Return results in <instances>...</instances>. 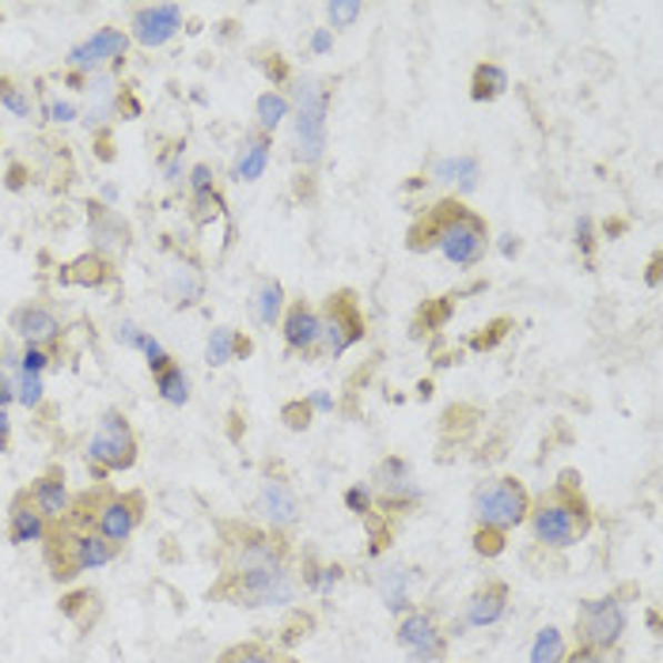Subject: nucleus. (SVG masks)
<instances>
[{
  "label": "nucleus",
  "mask_w": 663,
  "mask_h": 663,
  "mask_svg": "<svg viewBox=\"0 0 663 663\" xmlns=\"http://www.w3.org/2000/svg\"><path fill=\"white\" fill-rule=\"evenodd\" d=\"M399 644L418 663H432L444 656V633L436 630V622H432L429 614H410V619L399 625Z\"/></svg>",
  "instance_id": "9b49d317"
},
{
  "label": "nucleus",
  "mask_w": 663,
  "mask_h": 663,
  "mask_svg": "<svg viewBox=\"0 0 663 663\" xmlns=\"http://www.w3.org/2000/svg\"><path fill=\"white\" fill-rule=\"evenodd\" d=\"M12 330L23 338L27 345L42 349L46 342H53V338L61 334V322L50 308H42V303H27V308H20L12 315Z\"/></svg>",
  "instance_id": "dca6fc26"
},
{
  "label": "nucleus",
  "mask_w": 663,
  "mask_h": 663,
  "mask_svg": "<svg viewBox=\"0 0 663 663\" xmlns=\"http://www.w3.org/2000/svg\"><path fill=\"white\" fill-rule=\"evenodd\" d=\"M46 364H50V356H46L39 345H27V353H23V372L42 375V368H46Z\"/></svg>",
  "instance_id": "e433bc0d"
},
{
  "label": "nucleus",
  "mask_w": 663,
  "mask_h": 663,
  "mask_svg": "<svg viewBox=\"0 0 663 663\" xmlns=\"http://www.w3.org/2000/svg\"><path fill=\"white\" fill-rule=\"evenodd\" d=\"M114 273H110V265L103 262L99 254H84L77 258V262L64 270V281L69 284H91V289H99V284H107Z\"/></svg>",
  "instance_id": "4be33fe9"
},
{
  "label": "nucleus",
  "mask_w": 663,
  "mask_h": 663,
  "mask_svg": "<svg viewBox=\"0 0 663 663\" xmlns=\"http://www.w3.org/2000/svg\"><path fill=\"white\" fill-rule=\"evenodd\" d=\"M622 633H625V611H622V603L614 600V595H606V600H584V603H580L576 637H580L584 649L606 652V649H614V644L622 641Z\"/></svg>",
  "instance_id": "1a4fd4ad"
},
{
  "label": "nucleus",
  "mask_w": 663,
  "mask_h": 663,
  "mask_svg": "<svg viewBox=\"0 0 663 663\" xmlns=\"http://www.w3.org/2000/svg\"><path fill=\"white\" fill-rule=\"evenodd\" d=\"M168 297H171L174 303H182V308L198 303V297H201V278H198V270H193V265H179V270L171 273Z\"/></svg>",
  "instance_id": "393cba45"
},
{
  "label": "nucleus",
  "mask_w": 663,
  "mask_h": 663,
  "mask_svg": "<svg viewBox=\"0 0 663 663\" xmlns=\"http://www.w3.org/2000/svg\"><path fill=\"white\" fill-rule=\"evenodd\" d=\"M88 463L96 466V478H103L107 471H129L137 463V436L129 429L125 413H103V421H99L96 436L88 444Z\"/></svg>",
  "instance_id": "423d86ee"
},
{
  "label": "nucleus",
  "mask_w": 663,
  "mask_h": 663,
  "mask_svg": "<svg viewBox=\"0 0 663 663\" xmlns=\"http://www.w3.org/2000/svg\"><path fill=\"white\" fill-rule=\"evenodd\" d=\"M284 118H289V99L278 96V91H265V96L258 99V125H262V133L278 129Z\"/></svg>",
  "instance_id": "c756f323"
},
{
  "label": "nucleus",
  "mask_w": 663,
  "mask_h": 663,
  "mask_svg": "<svg viewBox=\"0 0 663 663\" xmlns=\"http://www.w3.org/2000/svg\"><path fill=\"white\" fill-rule=\"evenodd\" d=\"M375 482H380V496H383L386 509H406V504L421 501V490L413 485L406 463H399V459H386L380 466V474H375Z\"/></svg>",
  "instance_id": "2eb2a0df"
},
{
  "label": "nucleus",
  "mask_w": 663,
  "mask_h": 663,
  "mask_svg": "<svg viewBox=\"0 0 663 663\" xmlns=\"http://www.w3.org/2000/svg\"><path fill=\"white\" fill-rule=\"evenodd\" d=\"M410 251H440L451 265L471 270L490 251V228L463 201L444 198L410 228Z\"/></svg>",
  "instance_id": "f03ea898"
},
{
  "label": "nucleus",
  "mask_w": 663,
  "mask_h": 663,
  "mask_svg": "<svg viewBox=\"0 0 663 663\" xmlns=\"http://www.w3.org/2000/svg\"><path fill=\"white\" fill-rule=\"evenodd\" d=\"M8 432H12V425H8V413L0 410V451L8 448Z\"/></svg>",
  "instance_id": "c03bdc74"
},
{
  "label": "nucleus",
  "mask_w": 663,
  "mask_h": 663,
  "mask_svg": "<svg viewBox=\"0 0 663 663\" xmlns=\"http://www.w3.org/2000/svg\"><path fill=\"white\" fill-rule=\"evenodd\" d=\"M535 542L550 550H569L592 531V509L580 496V474L565 471L554 482V490L542 493L528 512Z\"/></svg>",
  "instance_id": "7ed1b4c3"
},
{
  "label": "nucleus",
  "mask_w": 663,
  "mask_h": 663,
  "mask_svg": "<svg viewBox=\"0 0 663 663\" xmlns=\"http://www.w3.org/2000/svg\"><path fill=\"white\" fill-rule=\"evenodd\" d=\"M561 663H603V652H595V649H584V644H580V649L573 652V656H565Z\"/></svg>",
  "instance_id": "a19ab883"
},
{
  "label": "nucleus",
  "mask_w": 663,
  "mask_h": 663,
  "mask_svg": "<svg viewBox=\"0 0 663 663\" xmlns=\"http://www.w3.org/2000/svg\"><path fill=\"white\" fill-rule=\"evenodd\" d=\"M155 386H160V394L171 402V406H182V402L190 399V380L187 372H182L179 364H168L160 375H155Z\"/></svg>",
  "instance_id": "bb28decb"
},
{
  "label": "nucleus",
  "mask_w": 663,
  "mask_h": 663,
  "mask_svg": "<svg viewBox=\"0 0 663 663\" xmlns=\"http://www.w3.org/2000/svg\"><path fill=\"white\" fill-rule=\"evenodd\" d=\"M235 345H239V334L235 330H228V327H220L213 330V338H209V345H205V361L220 368V364H228L235 356Z\"/></svg>",
  "instance_id": "7c9ffc66"
},
{
  "label": "nucleus",
  "mask_w": 663,
  "mask_h": 663,
  "mask_svg": "<svg viewBox=\"0 0 663 663\" xmlns=\"http://www.w3.org/2000/svg\"><path fill=\"white\" fill-rule=\"evenodd\" d=\"M125 46H129V39L118 31V27H103L96 39L80 42L77 50L69 53V64H72V69H99V64H107V61L122 64Z\"/></svg>",
  "instance_id": "ddd939ff"
},
{
  "label": "nucleus",
  "mask_w": 663,
  "mask_h": 663,
  "mask_svg": "<svg viewBox=\"0 0 663 663\" xmlns=\"http://www.w3.org/2000/svg\"><path fill=\"white\" fill-rule=\"evenodd\" d=\"M281 308H284V289H281V281H258L254 300H251V315H254V322H262V327H273V322L281 319Z\"/></svg>",
  "instance_id": "412c9836"
},
{
  "label": "nucleus",
  "mask_w": 663,
  "mask_h": 663,
  "mask_svg": "<svg viewBox=\"0 0 663 663\" xmlns=\"http://www.w3.org/2000/svg\"><path fill=\"white\" fill-rule=\"evenodd\" d=\"M16 399H20L27 410H39V406H42V399H46V391H42V380H39V375L23 372V375H20V391H16Z\"/></svg>",
  "instance_id": "72a5a7b5"
},
{
  "label": "nucleus",
  "mask_w": 663,
  "mask_h": 663,
  "mask_svg": "<svg viewBox=\"0 0 663 663\" xmlns=\"http://www.w3.org/2000/svg\"><path fill=\"white\" fill-rule=\"evenodd\" d=\"M311 402H315L319 410H330V399H327V394H315V399H311Z\"/></svg>",
  "instance_id": "de8ad7c7"
},
{
  "label": "nucleus",
  "mask_w": 663,
  "mask_h": 663,
  "mask_svg": "<svg viewBox=\"0 0 663 663\" xmlns=\"http://www.w3.org/2000/svg\"><path fill=\"white\" fill-rule=\"evenodd\" d=\"M315 50H319V53H322V50H330V34H327V31H319V34H315Z\"/></svg>",
  "instance_id": "a18cd8bd"
},
{
  "label": "nucleus",
  "mask_w": 663,
  "mask_h": 663,
  "mask_svg": "<svg viewBox=\"0 0 663 663\" xmlns=\"http://www.w3.org/2000/svg\"><path fill=\"white\" fill-rule=\"evenodd\" d=\"M12 399H16V386H12V380H8L4 372H0V410H4Z\"/></svg>",
  "instance_id": "79ce46f5"
},
{
  "label": "nucleus",
  "mask_w": 663,
  "mask_h": 663,
  "mask_svg": "<svg viewBox=\"0 0 663 663\" xmlns=\"http://www.w3.org/2000/svg\"><path fill=\"white\" fill-rule=\"evenodd\" d=\"M213 600L235 606H281L292 603L297 580L289 569V546L270 535L247 531L224 546L220 561V580L213 584Z\"/></svg>",
  "instance_id": "f257e3e1"
},
{
  "label": "nucleus",
  "mask_w": 663,
  "mask_h": 663,
  "mask_svg": "<svg viewBox=\"0 0 663 663\" xmlns=\"http://www.w3.org/2000/svg\"><path fill=\"white\" fill-rule=\"evenodd\" d=\"M265 163H270V137L251 133L243 144H239L232 174L239 182H258V179H262V171H265Z\"/></svg>",
  "instance_id": "aec40b11"
},
{
  "label": "nucleus",
  "mask_w": 663,
  "mask_h": 663,
  "mask_svg": "<svg viewBox=\"0 0 663 663\" xmlns=\"http://www.w3.org/2000/svg\"><path fill=\"white\" fill-rule=\"evenodd\" d=\"M345 504H349V509H353L356 515H364L368 504H372V493H368L364 485H353V490L345 493Z\"/></svg>",
  "instance_id": "58836bf2"
},
{
  "label": "nucleus",
  "mask_w": 663,
  "mask_h": 663,
  "mask_svg": "<svg viewBox=\"0 0 663 663\" xmlns=\"http://www.w3.org/2000/svg\"><path fill=\"white\" fill-rule=\"evenodd\" d=\"M284 342L297 353H311L319 345V315L308 300H297L284 315Z\"/></svg>",
  "instance_id": "a211bd4d"
},
{
  "label": "nucleus",
  "mask_w": 663,
  "mask_h": 663,
  "mask_svg": "<svg viewBox=\"0 0 663 663\" xmlns=\"http://www.w3.org/2000/svg\"><path fill=\"white\" fill-rule=\"evenodd\" d=\"M0 103H4L8 110H12V114L31 118V99H27L23 91L12 84V80H0Z\"/></svg>",
  "instance_id": "473e14b6"
},
{
  "label": "nucleus",
  "mask_w": 663,
  "mask_h": 663,
  "mask_svg": "<svg viewBox=\"0 0 663 663\" xmlns=\"http://www.w3.org/2000/svg\"><path fill=\"white\" fill-rule=\"evenodd\" d=\"M31 496H34V504L42 509L46 520H61V515L69 512V485H64L61 466H50V471L31 485Z\"/></svg>",
  "instance_id": "6ab92c4d"
},
{
  "label": "nucleus",
  "mask_w": 663,
  "mask_h": 663,
  "mask_svg": "<svg viewBox=\"0 0 663 663\" xmlns=\"http://www.w3.org/2000/svg\"><path fill=\"white\" fill-rule=\"evenodd\" d=\"M258 509L265 512V520L273 523V531H284V528H292V523L300 520L297 493H292L281 478H270V482L262 485V493H258Z\"/></svg>",
  "instance_id": "4468645a"
},
{
  "label": "nucleus",
  "mask_w": 663,
  "mask_h": 663,
  "mask_svg": "<svg viewBox=\"0 0 663 663\" xmlns=\"http://www.w3.org/2000/svg\"><path fill=\"white\" fill-rule=\"evenodd\" d=\"M327 152V91L319 80L300 84V110H297V160L303 168H315Z\"/></svg>",
  "instance_id": "6e6552de"
},
{
  "label": "nucleus",
  "mask_w": 663,
  "mask_h": 663,
  "mask_svg": "<svg viewBox=\"0 0 663 663\" xmlns=\"http://www.w3.org/2000/svg\"><path fill=\"white\" fill-rule=\"evenodd\" d=\"M50 114H53V122H69V118L77 114V107H69V103H58V107L50 110Z\"/></svg>",
  "instance_id": "37998d69"
},
{
  "label": "nucleus",
  "mask_w": 663,
  "mask_h": 663,
  "mask_svg": "<svg viewBox=\"0 0 663 663\" xmlns=\"http://www.w3.org/2000/svg\"><path fill=\"white\" fill-rule=\"evenodd\" d=\"M118 342H125L129 349H141V342H144V334H141V330H137V327H133V322H125V327H122V330H118Z\"/></svg>",
  "instance_id": "ea45409f"
},
{
  "label": "nucleus",
  "mask_w": 663,
  "mask_h": 663,
  "mask_svg": "<svg viewBox=\"0 0 663 663\" xmlns=\"http://www.w3.org/2000/svg\"><path fill=\"white\" fill-rule=\"evenodd\" d=\"M504 88H509V72H504L501 64H478L474 69V88H471L474 103L504 96Z\"/></svg>",
  "instance_id": "b1692460"
},
{
  "label": "nucleus",
  "mask_w": 663,
  "mask_h": 663,
  "mask_svg": "<svg viewBox=\"0 0 663 663\" xmlns=\"http://www.w3.org/2000/svg\"><path fill=\"white\" fill-rule=\"evenodd\" d=\"M565 660V637H561V630L554 625H546V630H539L535 644H531V663H561Z\"/></svg>",
  "instance_id": "a878e982"
},
{
  "label": "nucleus",
  "mask_w": 663,
  "mask_h": 663,
  "mask_svg": "<svg viewBox=\"0 0 663 663\" xmlns=\"http://www.w3.org/2000/svg\"><path fill=\"white\" fill-rule=\"evenodd\" d=\"M217 663H297V660L284 656V652H278V649H270V644L247 641V644H235V649L220 652Z\"/></svg>",
  "instance_id": "5701e85b"
},
{
  "label": "nucleus",
  "mask_w": 663,
  "mask_h": 663,
  "mask_svg": "<svg viewBox=\"0 0 663 663\" xmlns=\"http://www.w3.org/2000/svg\"><path fill=\"white\" fill-rule=\"evenodd\" d=\"M528 512H531V496L523 490L520 478H493V482H482L474 490L478 528L512 531L528 520Z\"/></svg>",
  "instance_id": "39448f33"
},
{
  "label": "nucleus",
  "mask_w": 663,
  "mask_h": 663,
  "mask_svg": "<svg viewBox=\"0 0 663 663\" xmlns=\"http://www.w3.org/2000/svg\"><path fill=\"white\" fill-rule=\"evenodd\" d=\"M380 595H383V603L391 606V611H406V606H410L406 573H402V569H386V573L380 576Z\"/></svg>",
  "instance_id": "c85d7f7f"
},
{
  "label": "nucleus",
  "mask_w": 663,
  "mask_h": 663,
  "mask_svg": "<svg viewBox=\"0 0 663 663\" xmlns=\"http://www.w3.org/2000/svg\"><path fill=\"white\" fill-rule=\"evenodd\" d=\"M182 27V8L179 4H152V8H141V12L133 16V39L141 46H163L171 42L174 34H179Z\"/></svg>",
  "instance_id": "9d476101"
},
{
  "label": "nucleus",
  "mask_w": 663,
  "mask_h": 663,
  "mask_svg": "<svg viewBox=\"0 0 663 663\" xmlns=\"http://www.w3.org/2000/svg\"><path fill=\"white\" fill-rule=\"evenodd\" d=\"M190 187H193V193H198V201H205L209 193H213V174H209V168H193Z\"/></svg>",
  "instance_id": "4c0bfd02"
},
{
  "label": "nucleus",
  "mask_w": 663,
  "mask_h": 663,
  "mask_svg": "<svg viewBox=\"0 0 663 663\" xmlns=\"http://www.w3.org/2000/svg\"><path fill=\"white\" fill-rule=\"evenodd\" d=\"M474 550L485 557H496L504 550V531H493V528H478L474 531Z\"/></svg>",
  "instance_id": "c9c22d12"
},
{
  "label": "nucleus",
  "mask_w": 663,
  "mask_h": 663,
  "mask_svg": "<svg viewBox=\"0 0 663 663\" xmlns=\"http://www.w3.org/2000/svg\"><path fill=\"white\" fill-rule=\"evenodd\" d=\"M364 315H361V303L349 289L334 292L327 300V311L319 315V342L330 356H342L349 345L364 342Z\"/></svg>",
  "instance_id": "0eeeda50"
},
{
  "label": "nucleus",
  "mask_w": 663,
  "mask_h": 663,
  "mask_svg": "<svg viewBox=\"0 0 663 663\" xmlns=\"http://www.w3.org/2000/svg\"><path fill=\"white\" fill-rule=\"evenodd\" d=\"M91 232H96L99 247H110V243H122V247H125V224H122L118 217L91 213Z\"/></svg>",
  "instance_id": "2f4dec72"
},
{
  "label": "nucleus",
  "mask_w": 663,
  "mask_h": 663,
  "mask_svg": "<svg viewBox=\"0 0 663 663\" xmlns=\"http://www.w3.org/2000/svg\"><path fill=\"white\" fill-rule=\"evenodd\" d=\"M660 262H656V258H652V265H649V284H660Z\"/></svg>",
  "instance_id": "49530a36"
},
{
  "label": "nucleus",
  "mask_w": 663,
  "mask_h": 663,
  "mask_svg": "<svg viewBox=\"0 0 663 663\" xmlns=\"http://www.w3.org/2000/svg\"><path fill=\"white\" fill-rule=\"evenodd\" d=\"M118 550L122 546L99 539L96 531H77L64 520H50V531L42 539V554L53 580H77L80 573L103 569L118 557Z\"/></svg>",
  "instance_id": "20e7f679"
},
{
  "label": "nucleus",
  "mask_w": 663,
  "mask_h": 663,
  "mask_svg": "<svg viewBox=\"0 0 663 663\" xmlns=\"http://www.w3.org/2000/svg\"><path fill=\"white\" fill-rule=\"evenodd\" d=\"M327 12H330V23H334V27H353L356 16L364 12V4H361V0H334Z\"/></svg>",
  "instance_id": "f704fd0d"
},
{
  "label": "nucleus",
  "mask_w": 663,
  "mask_h": 663,
  "mask_svg": "<svg viewBox=\"0 0 663 663\" xmlns=\"http://www.w3.org/2000/svg\"><path fill=\"white\" fill-rule=\"evenodd\" d=\"M46 531H50V520H46L42 509L34 504L31 490L16 493L12 504H8V535H12L16 546H27V542H42Z\"/></svg>",
  "instance_id": "f8f14e48"
},
{
  "label": "nucleus",
  "mask_w": 663,
  "mask_h": 663,
  "mask_svg": "<svg viewBox=\"0 0 663 663\" xmlns=\"http://www.w3.org/2000/svg\"><path fill=\"white\" fill-rule=\"evenodd\" d=\"M436 179H444V182L459 179V187L471 190L478 182V160H471V155H459V160H440L436 163Z\"/></svg>",
  "instance_id": "cd10ccee"
},
{
  "label": "nucleus",
  "mask_w": 663,
  "mask_h": 663,
  "mask_svg": "<svg viewBox=\"0 0 663 663\" xmlns=\"http://www.w3.org/2000/svg\"><path fill=\"white\" fill-rule=\"evenodd\" d=\"M504 611H509V587L501 584V580H490L485 587H478L471 595V603H466V625H493L504 619Z\"/></svg>",
  "instance_id": "f3484780"
}]
</instances>
